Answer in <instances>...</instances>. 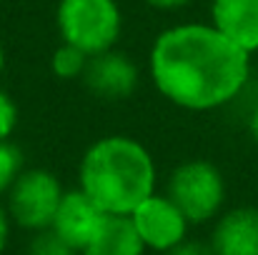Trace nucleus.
Instances as JSON below:
<instances>
[{
    "mask_svg": "<svg viewBox=\"0 0 258 255\" xmlns=\"http://www.w3.org/2000/svg\"><path fill=\"white\" fill-rule=\"evenodd\" d=\"M143 250L146 243L138 235L131 215H105L83 255H143Z\"/></svg>",
    "mask_w": 258,
    "mask_h": 255,
    "instance_id": "obj_11",
    "label": "nucleus"
},
{
    "mask_svg": "<svg viewBox=\"0 0 258 255\" xmlns=\"http://www.w3.org/2000/svg\"><path fill=\"white\" fill-rule=\"evenodd\" d=\"M246 130H248L251 140L258 145V95H256V100H253V105H251V110H248V118H246Z\"/></svg>",
    "mask_w": 258,
    "mask_h": 255,
    "instance_id": "obj_19",
    "label": "nucleus"
},
{
    "mask_svg": "<svg viewBox=\"0 0 258 255\" xmlns=\"http://www.w3.org/2000/svg\"><path fill=\"white\" fill-rule=\"evenodd\" d=\"M8 238H10V213L0 203V255L5 253V248H8Z\"/></svg>",
    "mask_w": 258,
    "mask_h": 255,
    "instance_id": "obj_17",
    "label": "nucleus"
},
{
    "mask_svg": "<svg viewBox=\"0 0 258 255\" xmlns=\"http://www.w3.org/2000/svg\"><path fill=\"white\" fill-rule=\"evenodd\" d=\"M86 88L103 100H125L141 85V70L131 60V55L110 48L105 53L90 55L83 73Z\"/></svg>",
    "mask_w": 258,
    "mask_h": 255,
    "instance_id": "obj_7",
    "label": "nucleus"
},
{
    "mask_svg": "<svg viewBox=\"0 0 258 255\" xmlns=\"http://www.w3.org/2000/svg\"><path fill=\"white\" fill-rule=\"evenodd\" d=\"M216 255H258V208L243 205L223 213L213 228Z\"/></svg>",
    "mask_w": 258,
    "mask_h": 255,
    "instance_id": "obj_10",
    "label": "nucleus"
},
{
    "mask_svg": "<svg viewBox=\"0 0 258 255\" xmlns=\"http://www.w3.org/2000/svg\"><path fill=\"white\" fill-rule=\"evenodd\" d=\"M88 60H90V55H86L81 48H76V45L60 40V45L53 50L50 70H53V75L60 78V80H83Z\"/></svg>",
    "mask_w": 258,
    "mask_h": 255,
    "instance_id": "obj_12",
    "label": "nucleus"
},
{
    "mask_svg": "<svg viewBox=\"0 0 258 255\" xmlns=\"http://www.w3.org/2000/svg\"><path fill=\"white\" fill-rule=\"evenodd\" d=\"M158 170L151 150L131 135H103L88 145L78 168V188L108 215H131L156 193Z\"/></svg>",
    "mask_w": 258,
    "mask_h": 255,
    "instance_id": "obj_2",
    "label": "nucleus"
},
{
    "mask_svg": "<svg viewBox=\"0 0 258 255\" xmlns=\"http://www.w3.org/2000/svg\"><path fill=\"white\" fill-rule=\"evenodd\" d=\"M55 25L63 43L98 55L118 45L123 35V8L118 0H58Z\"/></svg>",
    "mask_w": 258,
    "mask_h": 255,
    "instance_id": "obj_3",
    "label": "nucleus"
},
{
    "mask_svg": "<svg viewBox=\"0 0 258 255\" xmlns=\"http://www.w3.org/2000/svg\"><path fill=\"white\" fill-rule=\"evenodd\" d=\"M108 213H103L98 208V203L83 193L81 188L76 190H66L63 193V200L58 205V213L53 218V230L66 240L71 243L76 250H86V245L93 240V235L98 233V228L103 225Z\"/></svg>",
    "mask_w": 258,
    "mask_h": 255,
    "instance_id": "obj_8",
    "label": "nucleus"
},
{
    "mask_svg": "<svg viewBox=\"0 0 258 255\" xmlns=\"http://www.w3.org/2000/svg\"><path fill=\"white\" fill-rule=\"evenodd\" d=\"M148 78L171 105L188 113H211L246 90L251 53L211 23H175L156 35L148 50Z\"/></svg>",
    "mask_w": 258,
    "mask_h": 255,
    "instance_id": "obj_1",
    "label": "nucleus"
},
{
    "mask_svg": "<svg viewBox=\"0 0 258 255\" xmlns=\"http://www.w3.org/2000/svg\"><path fill=\"white\" fill-rule=\"evenodd\" d=\"M131 220L138 235L143 238L146 248L158 253H166L173 245L183 243L190 225V220L183 215V210L173 203L168 193H153L151 198H146L131 213Z\"/></svg>",
    "mask_w": 258,
    "mask_h": 255,
    "instance_id": "obj_6",
    "label": "nucleus"
},
{
    "mask_svg": "<svg viewBox=\"0 0 258 255\" xmlns=\"http://www.w3.org/2000/svg\"><path fill=\"white\" fill-rule=\"evenodd\" d=\"M18 123H20L18 103L5 88H0V140H10L13 133L18 130Z\"/></svg>",
    "mask_w": 258,
    "mask_h": 255,
    "instance_id": "obj_15",
    "label": "nucleus"
},
{
    "mask_svg": "<svg viewBox=\"0 0 258 255\" xmlns=\"http://www.w3.org/2000/svg\"><path fill=\"white\" fill-rule=\"evenodd\" d=\"M166 255H216L211 245L201 243V240H183L178 245H173L171 250H166Z\"/></svg>",
    "mask_w": 258,
    "mask_h": 255,
    "instance_id": "obj_16",
    "label": "nucleus"
},
{
    "mask_svg": "<svg viewBox=\"0 0 258 255\" xmlns=\"http://www.w3.org/2000/svg\"><path fill=\"white\" fill-rule=\"evenodd\" d=\"M151 8H156V10H163V13H173V10H180V8H185V5H190L193 0H146Z\"/></svg>",
    "mask_w": 258,
    "mask_h": 255,
    "instance_id": "obj_18",
    "label": "nucleus"
},
{
    "mask_svg": "<svg viewBox=\"0 0 258 255\" xmlns=\"http://www.w3.org/2000/svg\"><path fill=\"white\" fill-rule=\"evenodd\" d=\"M166 193L190 223H208L226 203V178L211 160L193 158L173 168Z\"/></svg>",
    "mask_w": 258,
    "mask_h": 255,
    "instance_id": "obj_4",
    "label": "nucleus"
},
{
    "mask_svg": "<svg viewBox=\"0 0 258 255\" xmlns=\"http://www.w3.org/2000/svg\"><path fill=\"white\" fill-rule=\"evenodd\" d=\"M63 193L66 190L55 173L45 168H23L5 193V208L15 225L38 233L53 225Z\"/></svg>",
    "mask_w": 258,
    "mask_h": 255,
    "instance_id": "obj_5",
    "label": "nucleus"
},
{
    "mask_svg": "<svg viewBox=\"0 0 258 255\" xmlns=\"http://www.w3.org/2000/svg\"><path fill=\"white\" fill-rule=\"evenodd\" d=\"M208 23L246 53L258 50V0H211Z\"/></svg>",
    "mask_w": 258,
    "mask_h": 255,
    "instance_id": "obj_9",
    "label": "nucleus"
},
{
    "mask_svg": "<svg viewBox=\"0 0 258 255\" xmlns=\"http://www.w3.org/2000/svg\"><path fill=\"white\" fill-rule=\"evenodd\" d=\"M78 250L66 243L53 228H45V230H38L30 240V248L28 255H76Z\"/></svg>",
    "mask_w": 258,
    "mask_h": 255,
    "instance_id": "obj_14",
    "label": "nucleus"
},
{
    "mask_svg": "<svg viewBox=\"0 0 258 255\" xmlns=\"http://www.w3.org/2000/svg\"><path fill=\"white\" fill-rule=\"evenodd\" d=\"M5 63H8V58H5V48H3V43H0V75H3V70H5Z\"/></svg>",
    "mask_w": 258,
    "mask_h": 255,
    "instance_id": "obj_20",
    "label": "nucleus"
},
{
    "mask_svg": "<svg viewBox=\"0 0 258 255\" xmlns=\"http://www.w3.org/2000/svg\"><path fill=\"white\" fill-rule=\"evenodd\" d=\"M23 168H25L23 150L10 140H0V198L10 190V185L23 173Z\"/></svg>",
    "mask_w": 258,
    "mask_h": 255,
    "instance_id": "obj_13",
    "label": "nucleus"
}]
</instances>
